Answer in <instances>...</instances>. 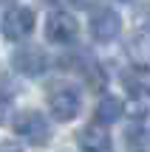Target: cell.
Instances as JSON below:
<instances>
[{
  "instance_id": "cell-1",
  "label": "cell",
  "mask_w": 150,
  "mask_h": 152,
  "mask_svg": "<svg viewBox=\"0 0 150 152\" xmlns=\"http://www.w3.org/2000/svg\"><path fill=\"white\" fill-rule=\"evenodd\" d=\"M14 132L20 138H26V144H34V147H45L51 141V127L45 121L43 113L37 110H26L14 118Z\"/></svg>"
},
{
  "instance_id": "cell-2",
  "label": "cell",
  "mask_w": 150,
  "mask_h": 152,
  "mask_svg": "<svg viewBox=\"0 0 150 152\" xmlns=\"http://www.w3.org/2000/svg\"><path fill=\"white\" fill-rule=\"evenodd\" d=\"M0 31H3V37L11 39V42H17V39H26L28 34L34 31V11L26 9V6H11V9L3 14Z\"/></svg>"
},
{
  "instance_id": "cell-3",
  "label": "cell",
  "mask_w": 150,
  "mask_h": 152,
  "mask_svg": "<svg viewBox=\"0 0 150 152\" xmlns=\"http://www.w3.org/2000/svg\"><path fill=\"white\" fill-rule=\"evenodd\" d=\"M79 93L74 90V87H68V85H60V87H54V90L48 93V107H51V115H54L57 121H71V118H77V113H79Z\"/></svg>"
},
{
  "instance_id": "cell-4",
  "label": "cell",
  "mask_w": 150,
  "mask_h": 152,
  "mask_svg": "<svg viewBox=\"0 0 150 152\" xmlns=\"http://www.w3.org/2000/svg\"><path fill=\"white\" fill-rule=\"evenodd\" d=\"M79 34V23L74 14H68V11H54V14L48 17V23H45V37L51 39V42H74Z\"/></svg>"
},
{
  "instance_id": "cell-5",
  "label": "cell",
  "mask_w": 150,
  "mask_h": 152,
  "mask_svg": "<svg viewBox=\"0 0 150 152\" xmlns=\"http://www.w3.org/2000/svg\"><path fill=\"white\" fill-rule=\"evenodd\" d=\"M11 65H14L20 73H26V76H40L45 68H48V56H45L43 48H37V45H26V48L14 51Z\"/></svg>"
},
{
  "instance_id": "cell-6",
  "label": "cell",
  "mask_w": 150,
  "mask_h": 152,
  "mask_svg": "<svg viewBox=\"0 0 150 152\" xmlns=\"http://www.w3.org/2000/svg\"><path fill=\"white\" fill-rule=\"evenodd\" d=\"M119 31H122V20H119L116 11L99 9V11H94V14H91V37H94V39L108 42V39H113Z\"/></svg>"
},
{
  "instance_id": "cell-7",
  "label": "cell",
  "mask_w": 150,
  "mask_h": 152,
  "mask_svg": "<svg viewBox=\"0 0 150 152\" xmlns=\"http://www.w3.org/2000/svg\"><path fill=\"white\" fill-rule=\"evenodd\" d=\"M77 147H79V152H113V141L102 124H88L79 130Z\"/></svg>"
},
{
  "instance_id": "cell-8",
  "label": "cell",
  "mask_w": 150,
  "mask_h": 152,
  "mask_svg": "<svg viewBox=\"0 0 150 152\" xmlns=\"http://www.w3.org/2000/svg\"><path fill=\"white\" fill-rule=\"evenodd\" d=\"M125 85H128V93H130V99H128V113L133 115V118H145V115L150 113V87L147 85H136L133 79H125Z\"/></svg>"
},
{
  "instance_id": "cell-9",
  "label": "cell",
  "mask_w": 150,
  "mask_h": 152,
  "mask_svg": "<svg viewBox=\"0 0 150 152\" xmlns=\"http://www.w3.org/2000/svg\"><path fill=\"white\" fill-rule=\"evenodd\" d=\"M128 56L133 59L136 68L150 71V31H136L128 39Z\"/></svg>"
},
{
  "instance_id": "cell-10",
  "label": "cell",
  "mask_w": 150,
  "mask_h": 152,
  "mask_svg": "<svg viewBox=\"0 0 150 152\" xmlns=\"http://www.w3.org/2000/svg\"><path fill=\"white\" fill-rule=\"evenodd\" d=\"M125 113V104L119 102L116 96H105L99 104H96V124H116L119 115Z\"/></svg>"
},
{
  "instance_id": "cell-11",
  "label": "cell",
  "mask_w": 150,
  "mask_h": 152,
  "mask_svg": "<svg viewBox=\"0 0 150 152\" xmlns=\"http://www.w3.org/2000/svg\"><path fill=\"white\" fill-rule=\"evenodd\" d=\"M11 104H14V93H11V87L0 85V124H3V121L9 118V113H11Z\"/></svg>"
},
{
  "instance_id": "cell-12",
  "label": "cell",
  "mask_w": 150,
  "mask_h": 152,
  "mask_svg": "<svg viewBox=\"0 0 150 152\" xmlns=\"http://www.w3.org/2000/svg\"><path fill=\"white\" fill-rule=\"evenodd\" d=\"M0 152H23V147L14 144V141H3V144H0Z\"/></svg>"
},
{
  "instance_id": "cell-13",
  "label": "cell",
  "mask_w": 150,
  "mask_h": 152,
  "mask_svg": "<svg viewBox=\"0 0 150 152\" xmlns=\"http://www.w3.org/2000/svg\"><path fill=\"white\" fill-rule=\"evenodd\" d=\"M71 3H74V6H77V9H88V6H91V3H94V0H71Z\"/></svg>"
},
{
  "instance_id": "cell-14",
  "label": "cell",
  "mask_w": 150,
  "mask_h": 152,
  "mask_svg": "<svg viewBox=\"0 0 150 152\" xmlns=\"http://www.w3.org/2000/svg\"><path fill=\"white\" fill-rule=\"evenodd\" d=\"M122 3H128V0H122Z\"/></svg>"
}]
</instances>
